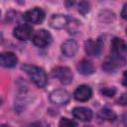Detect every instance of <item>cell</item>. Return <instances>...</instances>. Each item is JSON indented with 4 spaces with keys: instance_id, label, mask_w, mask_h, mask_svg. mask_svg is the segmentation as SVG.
Instances as JSON below:
<instances>
[{
    "instance_id": "obj_1",
    "label": "cell",
    "mask_w": 127,
    "mask_h": 127,
    "mask_svg": "<svg viewBox=\"0 0 127 127\" xmlns=\"http://www.w3.org/2000/svg\"><path fill=\"white\" fill-rule=\"evenodd\" d=\"M22 69L28 74L30 79L38 86V87H45L48 83V76L46 71L37 65L34 64H23Z\"/></svg>"
},
{
    "instance_id": "obj_2",
    "label": "cell",
    "mask_w": 127,
    "mask_h": 127,
    "mask_svg": "<svg viewBox=\"0 0 127 127\" xmlns=\"http://www.w3.org/2000/svg\"><path fill=\"white\" fill-rule=\"evenodd\" d=\"M53 76L58 78L63 84H69L73 78V74L67 66H57L53 70Z\"/></svg>"
},
{
    "instance_id": "obj_3",
    "label": "cell",
    "mask_w": 127,
    "mask_h": 127,
    "mask_svg": "<svg viewBox=\"0 0 127 127\" xmlns=\"http://www.w3.org/2000/svg\"><path fill=\"white\" fill-rule=\"evenodd\" d=\"M34 35L33 28L28 24H19L13 30V36L20 41L30 40Z\"/></svg>"
},
{
    "instance_id": "obj_4",
    "label": "cell",
    "mask_w": 127,
    "mask_h": 127,
    "mask_svg": "<svg viewBox=\"0 0 127 127\" xmlns=\"http://www.w3.org/2000/svg\"><path fill=\"white\" fill-rule=\"evenodd\" d=\"M23 17L24 20L30 24H40L45 19V12L41 8L35 7L33 9L26 11Z\"/></svg>"
},
{
    "instance_id": "obj_5",
    "label": "cell",
    "mask_w": 127,
    "mask_h": 127,
    "mask_svg": "<svg viewBox=\"0 0 127 127\" xmlns=\"http://www.w3.org/2000/svg\"><path fill=\"white\" fill-rule=\"evenodd\" d=\"M33 44L39 48H45L52 42V35L47 30H39L32 37Z\"/></svg>"
},
{
    "instance_id": "obj_6",
    "label": "cell",
    "mask_w": 127,
    "mask_h": 127,
    "mask_svg": "<svg viewBox=\"0 0 127 127\" xmlns=\"http://www.w3.org/2000/svg\"><path fill=\"white\" fill-rule=\"evenodd\" d=\"M49 98H50V101L52 103H54V104H57V105H64V104H66L69 101L70 95H69V93L65 89L59 88V89L53 90L50 93Z\"/></svg>"
},
{
    "instance_id": "obj_7",
    "label": "cell",
    "mask_w": 127,
    "mask_h": 127,
    "mask_svg": "<svg viewBox=\"0 0 127 127\" xmlns=\"http://www.w3.org/2000/svg\"><path fill=\"white\" fill-rule=\"evenodd\" d=\"M124 64H125V59L116 57L114 55H110L103 62L102 68L106 71H113V70L117 69L118 67L124 65Z\"/></svg>"
},
{
    "instance_id": "obj_8",
    "label": "cell",
    "mask_w": 127,
    "mask_h": 127,
    "mask_svg": "<svg viewBox=\"0 0 127 127\" xmlns=\"http://www.w3.org/2000/svg\"><path fill=\"white\" fill-rule=\"evenodd\" d=\"M91 96H92V89L89 85H86V84H81L77 86L73 91L74 99L80 102H85L89 100Z\"/></svg>"
},
{
    "instance_id": "obj_9",
    "label": "cell",
    "mask_w": 127,
    "mask_h": 127,
    "mask_svg": "<svg viewBox=\"0 0 127 127\" xmlns=\"http://www.w3.org/2000/svg\"><path fill=\"white\" fill-rule=\"evenodd\" d=\"M84 49H85V53L88 56H92V57H97L99 56V54L101 53V49H102V41L100 39L98 40H92L89 39L84 43Z\"/></svg>"
},
{
    "instance_id": "obj_10",
    "label": "cell",
    "mask_w": 127,
    "mask_h": 127,
    "mask_svg": "<svg viewBox=\"0 0 127 127\" xmlns=\"http://www.w3.org/2000/svg\"><path fill=\"white\" fill-rule=\"evenodd\" d=\"M111 55L125 59L126 56V44L124 40L120 38H114L111 44Z\"/></svg>"
},
{
    "instance_id": "obj_11",
    "label": "cell",
    "mask_w": 127,
    "mask_h": 127,
    "mask_svg": "<svg viewBox=\"0 0 127 127\" xmlns=\"http://www.w3.org/2000/svg\"><path fill=\"white\" fill-rule=\"evenodd\" d=\"M72 116L75 119H78L79 121L88 122L92 119V111L87 107H74L72 109Z\"/></svg>"
},
{
    "instance_id": "obj_12",
    "label": "cell",
    "mask_w": 127,
    "mask_h": 127,
    "mask_svg": "<svg viewBox=\"0 0 127 127\" xmlns=\"http://www.w3.org/2000/svg\"><path fill=\"white\" fill-rule=\"evenodd\" d=\"M18 63L16 55L12 52H4L0 54V65L3 67H14Z\"/></svg>"
},
{
    "instance_id": "obj_13",
    "label": "cell",
    "mask_w": 127,
    "mask_h": 127,
    "mask_svg": "<svg viewBox=\"0 0 127 127\" xmlns=\"http://www.w3.org/2000/svg\"><path fill=\"white\" fill-rule=\"evenodd\" d=\"M61 50L64 56H65L66 58H72L76 54L78 50V46L74 40H67L63 43Z\"/></svg>"
},
{
    "instance_id": "obj_14",
    "label": "cell",
    "mask_w": 127,
    "mask_h": 127,
    "mask_svg": "<svg viewBox=\"0 0 127 127\" xmlns=\"http://www.w3.org/2000/svg\"><path fill=\"white\" fill-rule=\"evenodd\" d=\"M68 18L65 15L63 14H56L53 15L50 20H49V24L53 29H63L65 27L66 23H67Z\"/></svg>"
},
{
    "instance_id": "obj_15",
    "label": "cell",
    "mask_w": 127,
    "mask_h": 127,
    "mask_svg": "<svg viewBox=\"0 0 127 127\" xmlns=\"http://www.w3.org/2000/svg\"><path fill=\"white\" fill-rule=\"evenodd\" d=\"M76 69L80 74H83V75H90L95 70L93 64L87 60L80 61L76 65Z\"/></svg>"
},
{
    "instance_id": "obj_16",
    "label": "cell",
    "mask_w": 127,
    "mask_h": 127,
    "mask_svg": "<svg viewBox=\"0 0 127 127\" xmlns=\"http://www.w3.org/2000/svg\"><path fill=\"white\" fill-rule=\"evenodd\" d=\"M99 117L107 121H114L116 119V114L109 108H102L99 111Z\"/></svg>"
},
{
    "instance_id": "obj_17",
    "label": "cell",
    "mask_w": 127,
    "mask_h": 127,
    "mask_svg": "<svg viewBox=\"0 0 127 127\" xmlns=\"http://www.w3.org/2000/svg\"><path fill=\"white\" fill-rule=\"evenodd\" d=\"M79 27V22L75 19H68L67 23L65 25V28L69 34H74L77 32V29Z\"/></svg>"
},
{
    "instance_id": "obj_18",
    "label": "cell",
    "mask_w": 127,
    "mask_h": 127,
    "mask_svg": "<svg viewBox=\"0 0 127 127\" xmlns=\"http://www.w3.org/2000/svg\"><path fill=\"white\" fill-rule=\"evenodd\" d=\"M90 10V5L89 2L87 0H80L78 5H77V11L81 14V15H85L89 12Z\"/></svg>"
},
{
    "instance_id": "obj_19",
    "label": "cell",
    "mask_w": 127,
    "mask_h": 127,
    "mask_svg": "<svg viewBox=\"0 0 127 127\" xmlns=\"http://www.w3.org/2000/svg\"><path fill=\"white\" fill-rule=\"evenodd\" d=\"M100 92H101L103 95H105V96L112 97V96L115 94L116 89H115L114 87H104V88H102V89L100 90Z\"/></svg>"
},
{
    "instance_id": "obj_20",
    "label": "cell",
    "mask_w": 127,
    "mask_h": 127,
    "mask_svg": "<svg viewBox=\"0 0 127 127\" xmlns=\"http://www.w3.org/2000/svg\"><path fill=\"white\" fill-rule=\"evenodd\" d=\"M59 125L60 126H64V127H65V126H76V123L73 120H70V119H68L66 117H64V118H62L60 120Z\"/></svg>"
},
{
    "instance_id": "obj_21",
    "label": "cell",
    "mask_w": 127,
    "mask_h": 127,
    "mask_svg": "<svg viewBox=\"0 0 127 127\" xmlns=\"http://www.w3.org/2000/svg\"><path fill=\"white\" fill-rule=\"evenodd\" d=\"M74 3H75V0H64V5L67 9L71 8L74 5Z\"/></svg>"
},
{
    "instance_id": "obj_22",
    "label": "cell",
    "mask_w": 127,
    "mask_h": 127,
    "mask_svg": "<svg viewBox=\"0 0 127 127\" xmlns=\"http://www.w3.org/2000/svg\"><path fill=\"white\" fill-rule=\"evenodd\" d=\"M118 102H119L120 104H122V105H125V104H126V94H125V93H123V94L121 95V97L118 99Z\"/></svg>"
},
{
    "instance_id": "obj_23",
    "label": "cell",
    "mask_w": 127,
    "mask_h": 127,
    "mask_svg": "<svg viewBox=\"0 0 127 127\" xmlns=\"http://www.w3.org/2000/svg\"><path fill=\"white\" fill-rule=\"evenodd\" d=\"M121 17H122L124 20L126 19V5H124L123 8H122V11H121Z\"/></svg>"
},
{
    "instance_id": "obj_24",
    "label": "cell",
    "mask_w": 127,
    "mask_h": 127,
    "mask_svg": "<svg viewBox=\"0 0 127 127\" xmlns=\"http://www.w3.org/2000/svg\"><path fill=\"white\" fill-rule=\"evenodd\" d=\"M16 2H17L18 4H20V5H22V4L25 3V0H16Z\"/></svg>"
},
{
    "instance_id": "obj_25",
    "label": "cell",
    "mask_w": 127,
    "mask_h": 127,
    "mask_svg": "<svg viewBox=\"0 0 127 127\" xmlns=\"http://www.w3.org/2000/svg\"><path fill=\"white\" fill-rule=\"evenodd\" d=\"M0 16H1V11H0Z\"/></svg>"
}]
</instances>
